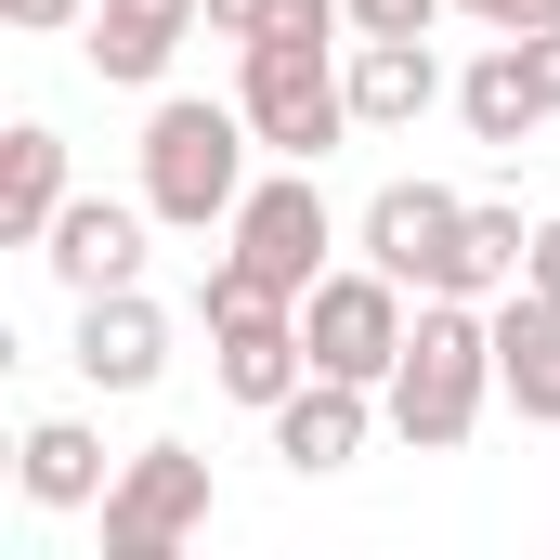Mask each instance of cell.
<instances>
[{
    "label": "cell",
    "instance_id": "obj_11",
    "mask_svg": "<svg viewBox=\"0 0 560 560\" xmlns=\"http://www.w3.org/2000/svg\"><path fill=\"white\" fill-rule=\"evenodd\" d=\"M209 26V0H92V26H79V52H92V79H118V92H156L170 79V52Z\"/></svg>",
    "mask_w": 560,
    "mask_h": 560
},
{
    "label": "cell",
    "instance_id": "obj_3",
    "mask_svg": "<svg viewBox=\"0 0 560 560\" xmlns=\"http://www.w3.org/2000/svg\"><path fill=\"white\" fill-rule=\"evenodd\" d=\"M235 105H248L261 156H300V170H326L339 143L365 131V118H352V66H339L326 39H248V66H235Z\"/></svg>",
    "mask_w": 560,
    "mask_h": 560
},
{
    "label": "cell",
    "instance_id": "obj_14",
    "mask_svg": "<svg viewBox=\"0 0 560 560\" xmlns=\"http://www.w3.org/2000/svg\"><path fill=\"white\" fill-rule=\"evenodd\" d=\"M13 482H26V509H105V430L92 418H26V443H13Z\"/></svg>",
    "mask_w": 560,
    "mask_h": 560
},
{
    "label": "cell",
    "instance_id": "obj_25",
    "mask_svg": "<svg viewBox=\"0 0 560 560\" xmlns=\"http://www.w3.org/2000/svg\"><path fill=\"white\" fill-rule=\"evenodd\" d=\"M456 13H495V0H456Z\"/></svg>",
    "mask_w": 560,
    "mask_h": 560
},
{
    "label": "cell",
    "instance_id": "obj_24",
    "mask_svg": "<svg viewBox=\"0 0 560 560\" xmlns=\"http://www.w3.org/2000/svg\"><path fill=\"white\" fill-rule=\"evenodd\" d=\"M522 52H535V79H548V105H560V26H535Z\"/></svg>",
    "mask_w": 560,
    "mask_h": 560
},
{
    "label": "cell",
    "instance_id": "obj_23",
    "mask_svg": "<svg viewBox=\"0 0 560 560\" xmlns=\"http://www.w3.org/2000/svg\"><path fill=\"white\" fill-rule=\"evenodd\" d=\"M13 26H92V0H0Z\"/></svg>",
    "mask_w": 560,
    "mask_h": 560
},
{
    "label": "cell",
    "instance_id": "obj_22",
    "mask_svg": "<svg viewBox=\"0 0 560 560\" xmlns=\"http://www.w3.org/2000/svg\"><path fill=\"white\" fill-rule=\"evenodd\" d=\"M522 287H548V300H560V209L535 222V261H522Z\"/></svg>",
    "mask_w": 560,
    "mask_h": 560
},
{
    "label": "cell",
    "instance_id": "obj_6",
    "mask_svg": "<svg viewBox=\"0 0 560 560\" xmlns=\"http://www.w3.org/2000/svg\"><path fill=\"white\" fill-rule=\"evenodd\" d=\"M405 326H418V313H405V275H378V261H352V275H326L300 300L313 365H326V378H365V392L405 365Z\"/></svg>",
    "mask_w": 560,
    "mask_h": 560
},
{
    "label": "cell",
    "instance_id": "obj_12",
    "mask_svg": "<svg viewBox=\"0 0 560 560\" xmlns=\"http://www.w3.org/2000/svg\"><path fill=\"white\" fill-rule=\"evenodd\" d=\"M378 418H392V405H365V378H326V365H313V378L275 405V456L300 469V482H313V469H352Z\"/></svg>",
    "mask_w": 560,
    "mask_h": 560
},
{
    "label": "cell",
    "instance_id": "obj_16",
    "mask_svg": "<svg viewBox=\"0 0 560 560\" xmlns=\"http://www.w3.org/2000/svg\"><path fill=\"white\" fill-rule=\"evenodd\" d=\"M443 105V52L430 39H352V118L365 131H418Z\"/></svg>",
    "mask_w": 560,
    "mask_h": 560
},
{
    "label": "cell",
    "instance_id": "obj_5",
    "mask_svg": "<svg viewBox=\"0 0 560 560\" xmlns=\"http://www.w3.org/2000/svg\"><path fill=\"white\" fill-rule=\"evenodd\" d=\"M183 535H209V456L196 443H143L105 482V560H170Z\"/></svg>",
    "mask_w": 560,
    "mask_h": 560
},
{
    "label": "cell",
    "instance_id": "obj_8",
    "mask_svg": "<svg viewBox=\"0 0 560 560\" xmlns=\"http://www.w3.org/2000/svg\"><path fill=\"white\" fill-rule=\"evenodd\" d=\"M209 378H222L235 405H261V418H275L287 392L313 378V339H300V300H235V313H209Z\"/></svg>",
    "mask_w": 560,
    "mask_h": 560
},
{
    "label": "cell",
    "instance_id": "obj_9",
    "mask_svg": "<svg viewBox=\"0 0 560 560\" xmlns=\"http://www.w3.org/2000/svg\"><path fill=\"white\" fill-rule=\"evenodd\" d=\"M92 392H156L170 378V313L143 300V287H92L79 300V352H66Z\"/></svg>",
    "mask_w": 560,
    "mask_h": 560
},
{
    "label": "cell",
    "instance_id": "obj_10",
    "mask_svg": "<svg viewBox=\"0 0 560 560\" xmlns=\"http://www.w3.org/2000/svg\"><path fill=\"white\" fill-rule=\"evenodd\" d=\"M143 222H156V209H131V196H66V222L39 235L52 287H66V300H92V287H143Z\"/></svg>",
    "mask_w": 560,
    "mask_h": 560
},
{
    "label": "cell",
    "instance_id": "obj_4",
    "mask_svg": "<svg viewBox=\"0 0 560 560\" xmlns=\"http://www.w3.org/2000/svg\"><path fill=\"white\" fill-rule=\"evenodd\" d=\"M222 235H235L222 261L261 287V300H313V287L339 275V261H326V248H339V222H326V196H313V170H300V156H287L275 183H248V209H235Z\"/></svg>",
    "mask_w": 560,
    "mask_h": 560
},
{
    "label": "cell",
    "instance_id": "obj_1",
    "mask_svg": "<svg viewBox=\"0 0 560 560\" xmlns=\"http://www.w3.org/2000/svg\"><path fill=\"white\" fill-rule=\"evenodd\" d=\"M378 405L392 430L418 443V456H456L482 405H495V313L482 300H418V326H405V365L378 378Z\"/></svg>",
    "mask_w": 560,
    "mask_h": 560
},
{
    "label": "cell",
    "instance_id": "obj_13",
    "mask_svg": "<svg viewBox=\"0 0 560 560\" xmlns=\"http://www.w3.org/2000/svg\"><path fill=\"white\" fill-rule=\"evenodd\" d=\"M495 392H509V418L560 430V300L548 287H509L495 300Z\"/></svg>",
    "mask_w": 560,
    "mask_h": 560
},
{
    "label": "cell",
    "instance_id": "obj_18",
    "mask_svg": "<svg viewBox=\"0 0 560 560\" xmlns=\"http://www.w3.org/2000/svg\"><path fill=\"white\" fill-rule=\"evenodd\" d=\"M535 261V222L522 209H469V248H456V300H509Z\"/></svg>",
    "mask_w": 560,
    "mask_h": 560
},
{
    "label": "cell",
    "instance_id": "obj_7",
    "mask_svg": "<svg viewBox=\"0 0 560 560\" xmlns=\"http://www.w3.org/2000/svg\"><path fill=\"white\" fill-rule=\"evenodd\" d=\"M352 235H365V261H378V275H405L418 300H456V248H469V196H456V183H378Z\"/></svg>",
    "mask_w": 560,
    "mask_h": 560
},
{
    "label": "cell",
    "instance_id": "obj_2",
    "mask_svg": "<svg viewBox=\"0 0 560 560\" xmlns=\"http://www.w3.org/2000/svg\"><path fill=\"white\" fill-rule=\"evenodd\" d=\"M248 105H209V92H170L156 118H143V209L156 222H183V235H209V222H235L248 209Z\"/></svg>",
    "mask_w": 560,
    "mask_h": 560
},
{
    "label": "cell",
    "instance_id": "obj_21",
    "mask_svg": "<svg viewBox=\"0 0 560 560\" xmlns=\"http://www.w3.org/2000/svg\"><path fill=\"white\" fill-rule=\"evenodd\" d=\"M482 26H495V39H535V26H560V0H495Z\"/></svg>",
    "mask_w": 560,
    "mask_h": 560
},
{
    "label": "cell",
    "instance_id": "obj_19",
    "mask_svg": "<svg viewBox=\"0 0 560 560\" xmlns=\"http://www.w3.org/2000/svg\"><path fill=\"white\" fill-rule=\"evenodd\" d=\"M443 0H352V39H430Z\"/></svg>",
    "mask_w": 560,
    "mask_h": 560
},
{
    "label": "cell",
    "instance_id": "obj_20",
    "mask_svg": "<svg viewBox=\"0 0 560 560\" xmlns=\"http://www.w3.org/2000/svg\"><path fill=\"white\" fill-rule=\"evenodd\" d=\"M209 26H222V39H235V52H248V39H261V26H275V0H209Z\"/></svg>",
    "mask_w": 560,
    "mask_h": 560
},
{
    "label": "cell",
    "instance_id": "obj_17",
    "mask_svg": "<svg viewBox=\"0 0 560 560\" xmlns=\"http://www.w3.org/2000/svg\"><path fill=\"white\" fill-rule=\"evenodd\" d=\"M456 118H469L482 143H535L560 105H548V79H535V52H522V39H495V52L456 79Z\"/></svg>",
    "mask_w": 560,
    "mask_h": 560
},
{
    "label": "cell",
    "instance_id": "obj_15",
    "mask_svg": "<svg viewBox=\"0 0 560 560\" xmlns=\"http://www.w3.org/2000/svg\"><path fill=\"white\" fill-rule=\"evenodd\" d=\"M52 222H66V131L13 118V143H0V248H39Z\"/></svg>",
    "mask_w": 560,
    "mask_h": 560
}]
</instances>
